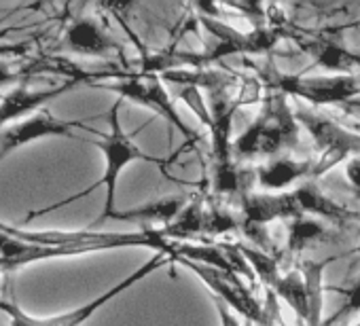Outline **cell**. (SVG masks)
<instances>
[{
  "instance_id": "cell-24",
  "label": "cell",
  "mask_w": 360,
  "mask_h": 326,
  "mask_svg": "<svg viewBox=\"0 0 360 326\" xmlns=\"http://www.w3.org/2000/svg\"><path fill=\"white\" fill-rule=\"evenodd\" d=\"M324 290L341 294L345 299V303L330 318H326L322 322V326H337L339 322H343V320H347V318H352L354 313L360 311V280H356L352 286H324Z\"/></svg>"
},
{
  "instance_id": "cell-4",
  "label": "cell",
  "mask_w": 360,
  "mask_h": 326,
  "mask_svg": "<svg viewBox=\"0 0 360 326\" xmlns=\"http://www.w3.org/2000/svg\"><path fill=\"white\" fill-rule=\"evenodd\" d=\"M248 66L257 72V79L267 91H278L284 93L286 98L311 102L314 106H326V104L343 106L352 98L360 96V81L354 74H330V77L286 74L278 70V66L271 60L248 62Z\"/></svg>"
},
{
  "instance_id": "cell-25",
  "label": "cell",
  "mask_w": 360,
  "mask_h": 326,
  "mask_svg": "<svg viewBox=\"0 0 360 326\" xmlns=\"http://www.w3.org/2000/svg\"><path fill=\"white\" fill-rule=\"evenodd\" d=\"M178 100H180V102H185V104L195 112V117L210 129V125H212V112H210V106H208V102H206L202 89H195V87H180Z\"/></svg>"
},
{
  "instance_id": "cell-18",
  "label": "cell",
  "mask_w": 360,
  "mask_h": 326,
  "mask_svg": "<svg viewBox=\"0 0 360 326\" xmlns=\"http://www.w3.org/2000/svg\"><path fill=\"white\" fill-rule=\"evenodd\" d=\"M335 231L311 216H297L292 221L286 223V252L288 254H301L307 248H314L318 244H326V242H335Z\"/></svg>"
},
{
  "instance_id": "cell-17",
  "label": "cell",
  "mask_w": 360,
  "mask_h": 326,
  "mask_svg": "<svg viewBox=\"0 0 360 326\" xmlns=\"http://www.w3.org/2000/svg\"><path fill=\"white\" fill-rule=\"evenodd\" d=\"M204 223H206V197L200 193L189 200V204L178 212V216L161 227V233L169 242H204Z\"/></svg>"
},
{
  "instance_id": "cell-34",
  "label": "cell",
  "mask_w": 360,
  "mask_h": 326,
  "mask_svg": "<svg viewBox=\"0 0 360 326\" xmlns=\"http://www.w3.org/2000/svg\"><path fill=\"white\" fill-rule=\"evenodd\" d=\"M297 326H301V324H297Z\"/></svg>"
},
{
  "instance_id": "cell-33",
  "label": "cell",
  "mask_w": 360,
  "mask_h": 326,
  "mask_svg": "<svg viewBox=\"0 0 360 326\" xmlns=\"http://www.w3.org/2000/svg\"><path fill=\"white\" fill-rule=\"evenodd\" d=\"M354 326H360V322H356V324H354Z\"/></svg>"
},
{
  "instance_id": "cell-15",
  "label": "cell",
  "mask_w": 360,
  "mask_h": 326,
  "mask_svg": "<svg viewBox=\"0 0 360 326\" xmlns=\"http://www.w3.org/2000/svg\"><path fill=\"white\" fill-rule=\"evenodd\" d=\"M161 79L165 83H174L180 87H195L202 91L206 89L208 96L231 91L233 87L240 85V81H244L238 72L225 66L223 68H178V70L163 72Z\"/></svg>"
},
{
  "instance_id": "cell-14",
  "label": "cell",
  "mask_w": 360,
  "mask_h": 326,
  "mask_svg": "<svg viewBox=\"0 0 360 326\" xmlns=\"http://www.w3.org/2000/svg\"><path fill=\"white\" fill-rule=\"evenodd\" d=\"M316 159L276 157L255 168V181L265 193H286L288 187H299L305 181H314Z\"/></svg>"
},
{
  "instance_id": "cell-20",
  "label": "cell",
  "mask_w": 360,
  "mask_h": 326,
  "mask_svg": "<svg viewBox=\"0 0 360 326\" xmlns=\"http://www.w3.org/2000/svg\"><path fill=\"white\" fill-rule=\"evenodd\" d=\"M335 259H326L324 263L316 261H305L299 269L303 273L305 282V292H307V307H309V320L305 326H322V305H324V267L333 263Z\"/></svg>"
},
{
  "instance_id": "cell-5",
  "label": "cell",
  "mask_w": 360,
  "mask_h": 326,
  "mask_svg": "<svg viewBox=\"0 0 360 326\" xmlns=\"http://www.w3.org/2000/svg\"><path fill=\"white\" fill-rule=\"evenodd\" d=\"M91 87H100L106 91H112L119 96V100H129L138 106L148 108L150 112L159 115L172 129L180 131V136L185 138V144L195 148L202 142V136L187 125V121L180 117L165 81L159 74H136V72H112L108 81L96 83Z\"/></svg>"
},
{
  "instance_id": "cell-10",
  "label": "cell",
  "mask_w": 360,
  "mask_h": 326,
  "mask_svg": "<svg viewBox=\"0 0 360 326\" xmlns=\"http://www.w3.org/2000/svg\"><path fill=\"white\" fill-rule=\"evenodd\" d=\"M172 263H178L187 267L189 271H193L202 284L210 290L212 296L225 301L236 313H240L246 322L250 324H257L263 315V301L257 299V294L252 292V288H248L240 278H231V275H225L212 267H206V265H200V263H193V261H187V259H172Z\"/></svg>"
},
{
  "instance_id": "cell-28",
  "label": "cell",
  "mask_w": 360,
  "mask_h": 326,
  "mask_svg": "<svg viewBox=\"0 0 360 326\" xmlns=\"http://www.w3.org/2000/svg\"><path fill=\"white\" fill-rule=\"evenodd\" d=\"M345 178L352 185L354 193H360V157H352L345 161Z\"/></svg>"
},
{
  "instance_id": "cell-12",
  "label": "cell",
  "mask_w": 360,
  "mask_h": 326,
  "mask_svg": "<svg viewBox=\"0 0 360 326\" xmlns=\"http://www.w3.org/2000/svg\"><path fill=\"white\" fill-rule=\"evenodd\" d=\"M81 83H83L81 79H68L60 85L45 87V89H28L24 85L13 87L9 93L0 96V129L22 121L28 115L43 110L47 102H53L56 98L64 96L66 91L75 89Z\"/></svg>"
},
{
  "instance_id": "cell-6",
  "label": "cell",
  "mask_w": 360,
  "mask_h": 326,
  "mask_svg": "<svg viewBox=\"0 0 360 326\" xmlns=\"http://www.w3.org/2000/svg\"><path fill=\"white\" fill-rule=\"evenodd\" d=\"M172 259L165 252H155V256H150L144 265H140L136 271H131L127 278H123L119 284H115L112 288H108L106 292H102L100 296H96L94 301L79 305L72 311L53 315V318H32L28 315L13 299L9 301L7 296L0 299V311H5L11 318V326H81L83 322H87L100 307H104L106 303H110L112 299H117L119 294H123L127 288L140 284L142 280H146L150 273H155L157 269H161L163 265H167Z\"/></svg>"
},
{
  "instance_id": "cell-31",
  "label": "cell",
  "mask_w": 360,
  "mask_h": 326,
  "mask_svg": "<svg viewBox=\"0 0 360 326\" xmlns=\"http://www.w3.org/2000/svg\"><path fill=\"white\" fill-rule=\"evenodd\" d=\"M354 197H356V200L360 202V193H354Z\"/></svg>"
},
{
  "instance_id": "cell-22",
  "label": "cell",
  "mask_w": 360,
  "mask_h": 326,
  "mask_svg": "<svg viewBox=\"0 0 360 326\" xmlns=\"http://www.w3.org/2000/svg\"><path fill=\"white\" fill-rule=\"evenodd\" d=\"M242 254L248 259L255 275H257V282L263 286V290H274L278 280L282 278V271H280V256L278 254H269L261 248H252V246H244V244H238Z\"/></svg>"
},
{
  "instance_id": "cell-9",
  "label": "cell",
  "mask_w": 360,
  "mask_h": 326,
  "mask_svg": "<svg viewBox=\"0 0 360 326\" xmlns=\"http://www.w3.org/2000/svg\"><path fill=\"white\" fill-rule=\"evenodd\" d=\"M75 129L79 131H89L96 136H104L102 131L89 127L85 121L79 119H58L56 115H51L47 108L0 129V161H3L9 152L37 142L41 138H51V136H62V138H77Z\"/></svg>"
},
{
  "instance_id": "cell-26",
  "label": "cell",
  "mask_w": 360,
  "mask_h": 326,
  "mask_svg": "<svg viewBox=\"0 0 360 326\" xmlns=\"http://www.w3.org/2000/svg\"><path fill=\"white\" fill-rule=\"evenodd\" d=\"M255 326H286L282 318V301L276 296L274 290H265L263 299V315Z\"/></svg>"
},
{
  "instance_id": "cell-32",
  "label": "cell",
  "mask_w": 360,
  "mask_h": 326,
  "mask_svg": "<svg viewBox=\"0 0 360 326\" xmlns=\"http://www.w3.org/2000/svg\"><path fill=\"white\" fill-rule=\"evenodd\" d=\"M246 326H252V324H250V322H246Z\"/></svg>"
},
{
  "instance_id": "cell-27",
  "label": "cell",
  "mask_w": 360,
  "mask_h": 326,
  "mask_svg": "<svg viewBox=\"0 0 360 326\" xmlns=\"http://www.w3.org/2000/svg\"><path fill=\"white\" fill-rule=\"evenodd\" d=\"M212 301H214V309H217V313H219L221 326H242V322L238 320L236 311H233L225 301H221V299H217V296H212Z\"/></svg>"
},
{
  "instance_id": "cell-8",
  "label": "cell",
  "mask_w": 360,
  "mask_h": 326,
  "mask_svg": "<svg viewBox=\"0 0 360 326\" xmlns=\"http://www.w3.org/2000/svg\"><path fill=\"white\" fill-rule=\"evenodd\" d=\"M301 208L290 193H244L240 197V231L250 237L257 248L271 252L269 225L276 221H292L301 216Z\"/></svg>"
},
{
  "instance_id": "cell-11",
  "label": "cell",
  "mask_w": 360,
  "mask_h": 326,
  "mask_svg": "<svg viewBox=\"0 0 360 326\" xmlns=\"http://www.w3.org/2000/svg\"><path fill=\"white\" fill-rule=\"evenodd\" d=\"M56 51L85 56V58H102V60L119 56L125 62L123 47L102 28L98 20L87 15H79L66 26Z\"/></svg>"
},
{
  "instance_id": "cell-7",
  "label": "cell",
  "mask_w": 360,
  "mask_h": 326,
  "mask_svg": "<svg viewBox=\"0 0 360 326\" xmlns=\"http://www.w3.org/2000/svg\"><path fill=\"white\" fill-rule=\"evenodd\" d=\"M297 121L299 125L311 136L316 142L320 157L316 159V170H314V181L339 166L341 161H347L352 157H360V133L343 127L335 119L307 110V108H297Z\"/></svg>"
},
{
  "instance_id": "cell-13",
  "label": "cell",
  "mask_w": 360,
  "mask_h": 326,
  "mask_svg": "<svg viewBox=\"0 0 360 326\" xmlns=\"http://www.w3.org/2000/svg\"><path fill=\"white\" fill-rule=\"evenodd\" d=\"M292 195L305 216H311L326 225H335V227H343V229H347L352 225H360V210H354L345 204L330 200L316 185V181L301 183L297 189H292Z\"/></svg>"
},
{
  "instance_id": "cell-30",
  "label": "cell",
  "mask_w": 360,
  "mask_h": 326,
  "mask_svg": "<svg viewBox=\"0 0 360 326\" xmlns=\"http://www.w3.org/2000/svg\"><path fill=\"white\" fill-rule=\"evenodd\" d=\"M341 110H345V112H349V115L360 117V96H358V98H352L349 102H345V104L341 106Z\"/></svg>"
},
{
  "instance_id": "cell-2",
  "label": "cell",
  "mask_w": 360,
  "mask_h": 326,
  "mask_svg": "<svg viewBox=\"0 0 360 326\" xmlns=\"http://www.w3.org/2000/svg\"><path fill=\"white\" fill-rule=\"evenodd\" d=\"M119 112H121V100H117V102L112 104V108L108 110V115H106V117H108L110 131H108V133H104V136H102V140H98V142H96V144H98V148L104 152V161H106V168H104L102 178H100V181H96L91 187H87V189H85V191H81V193H75V195H70V197H66V200H62V202L53 204V206H47V208H41V210L30 212V214L26 216V223H28V221H34V219H39V216L51 214V212H56V210H60V208L68 206V204H75V202H79V200H83V197L91 195V193H94L96 189H100V187H104L106 197H104V210H102V214L98 216L96 225H98V223H104V221L112 219V216H115V212H117V210H115L117 183H119L121 172L129 166V163H134V161H146V163H153V166L161 168V172L165 174V168L172 163V159H161V157L148 155V152H144L140 146H136V144H134V140H131V136H127V133H125V129H123V125H121V117H119ZM165 176H167V174H165Z\"/></svg>"
},
{
  "instance_id": "cell-19",
  "label": "cell",
  "mask_w": 360,
  "mask_h": 326,
  "mask_svg": "<svg viewBox=\"0 0 360 326\" xmlns=\"http://www.w3.org/2000/svg\"><path fill=\"white\" fill-rule=\"evenodd\" d=\"M185 202H187L185 197H163L157 202H146L138 208H129L121 212L117 210L112 221H148V223H163L165 227L187 206Z\"/></svg>"
},
{
  "instance_id": "cell-1",
  "label": "cell",
  "mask_w": 360,
  "mask_h": 326,
  "mask_svg": "<svg viewBox=\"0 0 360 326\" xmlns=\"http://www.w3.org/2000/svg\"><path fill=\"white\" fill-rule=\"evenodd\" d=\"M261 81L259 79H244V85L238 96H231V91L212 93L208 96V106L212 112V176L210 185L214 191V197H236L244 195V174L233 155V117L244 104H255L261 96Z\"/></svg>"
},
{
  "instance_id": "cell-21",
  "label": "cell",
  "mask_w": 360,
  "mask_h": 326,
  "mask_svg": "<svg viewBox=\"0 0 360 326\" xmlns=\"http://www.w3.org/2000/svg\"><path fill=\"white\" fill-rule=\"evenodd\" d=\"M274 292L284 305H288L295 311L299 324L305 326L309 320V307H307V292H305V282H303L301 269L297 267L288 273H282Z\"/></svg>"
},
{
  "instance_id": "cell-23",
  "label": "cell",
  "mask_w": 360,
  "mask_h": 326,
  "mask_svg": "<svg viewBox=\"0 0 360 326\" xmlns=\"http://www.w3.org/2000/svg\"><path fill=\"white\" fill-rule=\"evenodd\" d=\"M240 225H242L240 216H236L233 212H229L223 204H219V202H206L204 235H208V237L229 235L233 231H240Z\"/></svg>"
},
{
  "instance_id": "cell-16",
  "label": "cell",
  "mask_w": 360,
  "mask_h": 326,
  "mask_svg": "<svg viewBox=\"0 0 360 326\" xmlns=\"http://www.w3.org/2000/svg\"><path fill=\"white\" fill-rule=\"evenodd\" d=\"M299 47L314 58V64L322 66L324 70H330L335 74H352L356 70V51L345 49L337 43L322 41V39H305L295 34Z\"/></svg>"
},
{
  "instance_id": "cell-29",
  "label": "cell",
  "mask_w": 360,
  "mask_h": 326,
  "mask_svg": "<svg viewBox=\"0 0 360 326\" xmlns=\"http://www.w3.org/2000/svg\"><path fill=\"white\" fill-rule=\"evenodd\" d=\"M28 45H0V58H7V56H22L26 53Z\"/></svg>"
},
{
  "instance_id": "cell-3",
  "label": "cell",
  "mask_w": 360,
  "mask_h": 326,
  "mask_svg": "<svg viewBox=\"0 0 360 326\" xmlns=\"http://www.w3.org/2000/svg\"><path fill=\"white\" fill-rule=\"evenodd\" d=\"M301 146V125L292 112L288 98L278 91H267L259 117L233 140V155L238 159L282 157L286 150Z\"/></svg>"
}]
</instances>
